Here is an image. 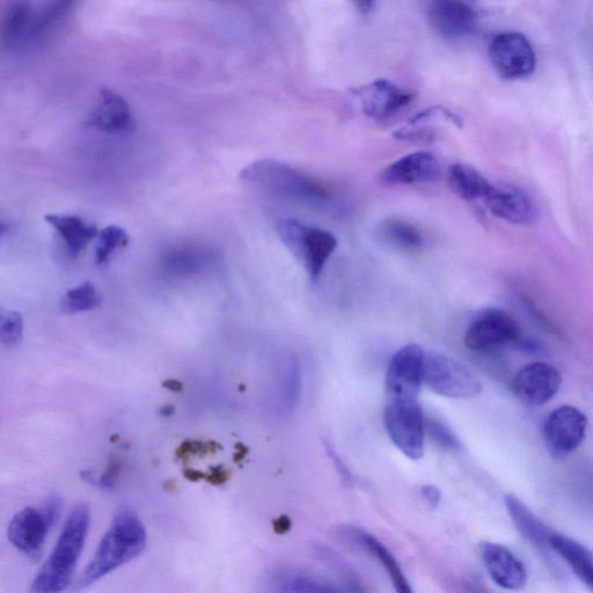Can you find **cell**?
Instances as JSON below:
<instances>
[{"mask_svg": "<svg viewBox=\"0 0 593 593\" xmlns=\"http://www.w3.org/2000/svg\"><path fill=\"white\" fill-rule=\"evenodd\" d=\"M148 543V533L134 510L116 512L111 526L101 538L89 565L76 583V591L90 588L117 568L141 555Z\"/></svg>", "mask_w": 593, "mask_h": 593, "instance_id": "cell-1", "label": "cell"}, {"mask_svg": "<svg viewBox=\"0 0 593 593\" xmlns=\"http://www.w3.org/2000/svg\"><path fill=\"white\" fill-rule=\"evenodd\" d=\"M91 524V509L86 503L73 507L57 543L27 593H61L73 580L84 551Z\"/></svg>", "mask_w": 593, "mask_h": 593, "instance_id": "cell-2", "label": "cell"}, {"mask_svg": "<svg viewBox=\"0 0 593 593\" xmlns=\"http://www.w3.org/2000/svg\"><path fill=\"white\" fill-rule=\"evenodd\" d=\"M240 178L258 192L278 200L319 207L332 199L322 183L280 160H256L244 168Z\"/></svg>", "mask_w": 593, "mask_h": 593, "instance_id": "cell-3", "label": "cell"}, {"mask_svg": "<svg viewBox=\"0 0 593 593\" xmlns=\"http://www.w3.org/2000/svg\"><path fill=\"white\" fill-rule=\"evenodd\" d=\"M275 228L284 246L302 263L307 274L313 281L318 280L338 247L334 234L291 218L278 219Z\"/></svg>", "mask_w": 593, "mask_h": 593, "instance_id": "cell-4", "label": "cell"}, {"mask_svg": "<svg viewBox=\"0 0 593 593\" xmlns=\"http://www.w3.org/2000/svg\"><path fill=\"white\" fill-rule=\"evenodd\" d=\"M60 511V500L50 497L41 508L27 507L17 512L7 532L11 544L28 558H38Z\"/></svg>", "mask_w": 593, "mask_h": 593, "instance_id": "cell-5", "label": "cell"}, {"mask_svg": "<svg viewBox=\"0 0 593 593\" xmlns=\"http://www.w3.org/2000/svg\"><path fill=\"white\" fill-rule=\"evenodd\" d=\"M388 436L409 459L423 457L426 419L417 400L390 401L384 413Z\"/></svg>", "mask_w": 593, "mask_h": 593, "instance_id": "cell-6", "label": "cell"}, {"mask_svg": "<svg viewBox=\"0 0 593 593\" xmlns=\"http://www.w3.org/2000/svg\"><path fill=\"white\" fill-rule=\"evenodd\" d=\"M424 383L431 391L452 399H472L482 392L480 380L470 369L439 354L426 355Z\"/></svg>", "mask_w": 593, "mask_h": 593, "instance_id": "cell-7", "label": "cell"}, {"mask_svg": "<svg viewBox=\"0 0 593 593\" xmlns=\"http://www.w3.org/2000/svg\"><path fill=\"white\" fill-rule=\"evenodd\" d=\"M519 328L508 312L486 309L475 314L465 331L466 347L474 353L490 354L518 340Z\"/></svg>", "mask_w": 593, "mask_h": 593, "instance_id": "cell-8", "label": "cell"}, {"mask_svg": "<svg viewBox=\"0 0 593 593\" xmlns=\"http://www.w3.org/2000/svg\"><path fill=\"white\" fill-rule=\"evenodd\" d=\"M488 54L495 71L504 79H523L536 69V53L531 42L521 33L507 32L494 36L489 43Z\"/></svg>", "mask_w": 593, "mask_h": 593, "instance_id": "cell-9", "label": "cell"}, {"mask_svg": "<svg viewBox=\"0 0 593 593\" xmlns=\"http://www.w3.org/2000/svg\"><path fill=\"white\" fill-rule=\"evenodd\" d=\"M426 354L417 344L402 347L392 357L385 378L386 394L390 401L417 400L424 383Z\"/></svg>", "mask_w": 593, "mask_h": 593, "instance_id": "cell-10", "label": "cell"}, {"mask_svg": "<svg viewBox=\"0 0 593 593\" xmlns=\"http://www.w3.org/2000/svg\"><path fill=\"white\" fill-rule=\"evenodd\" d=\"M589 420L581 409L561 406L548 415L543 429L544 441L554 458H563L576 451L585 437Z\"/></svg>", "mask_w": 593, "mask_h": 593, "instance_id": "cell-11", "label": "cell"}, {"mask_svg": "<svg viewBox=\"0 0 593 593\" xmlns=\"http://www.w3.org/2000/svg\"><path fill=\"white\" fill-rule=\"evenodd\" d=\"M562 376L555 366L536 362L524 366L512 380V392L523 404L532 407L544 406L559 393Z\"/></svg>", "mask_w": 593, "mask_h": 593, "instance_id": "cell-12", "label": "cell"}, {"mask_svg": "<svg viewBox=\"0 0 593 593\" xmlns=\"http://www.w3.org/2000/svg\"><path fill=\"white\" fill-rule=\"evenodd\" d=\"M354 94L361 102L362 112L377 122L386 121L411 104L414 94L386 79L357 87Z\"/></svg>", "mask_w": 593, "mask_h": 593, "instance_id": "cell-13", "label": "cell"}, {"mask_svg": "<svg viewBox=\"0 0 593 593\" xmlns=\"http://www.w3.org/2000/svg\"><path fill=\"white\" fill-rule=\"evenodd\" d=\"M84 126L108 135L124 136L133 133L136 122L128 101L122 95L102 89Z\"/></svg>", "mask_w": 593, "mask_h": 593, "instance_id": "cell-14", "label": "cell"}, {"mask_svg": "<svg viewBox=\"0 0 593 593\" xmlns=\"http://www.w3.org/2000/svg\"><path fill=\"white\" fill-rule=\"evenodd\" d=\"M481 559L490 578L500 588L522 590L527 583L524 563L507 547L485 543L481 545Z\"/></svg>", "mask_w": 593, "mask_h": 593, "instance_id": "cell-15", "label": "cell"}, {"mask_svg": "<svg viewBox=\"0 0 593 593\" xmlns=\"http://www.w3.org/2000/svg\"><path fill=\"white\" fill-rule=\"evenodd\" d=\"M431 26L445 38H464L478 25V14L470 4L458 0H438L428 10Z\"/></svg>", "mask_w": 593, "mask_h": 593, "instance_id": "cell-16", "label": "cell"}, {"mask_svg": "<svg viewBox=\"0 0 593 593\" xmlns=\"http://www.w3.org/2000/svg\"><path fill=\"white\" fill-rule=\"evenodd\" d=\"M483 202L494 216L504 222L527 225L536 218V207L530 196L516 187L493 185Z\"/></svg>", "mask_w": 593, "mask_h": 593, "instance_id": "cell-17", "label": "cell"}, {"mask_svg": "<svg viewBox=\"0 0 593 593\" xmlns=\"http://www.w3.org/2000/svg\"><path fill=\"white\" fill-rule=\"evenodd\" d=\"M439 177V164L433 153L417 151L387 166L380 175L386 185H416Z\"/></svg>", "mask_w": 593, "mask_h": 593, "instance_id": "cell-18", "label": "cell"}, {"mask_svg": "<svg viewBox=\"0 0 593 593\" xmlns=\"http://www.w3.org/2000/svg\"><path fill=\"white\" fill-rule=\"evenodd\" d=\"M344 533H346L349 539L362 546L366 552L371 554L382 565L384 570H386L388 578H390L395 592L415 593L397 558H395L390 549L382 541H379L369 532L356 529V527H347V529H344Z\"/></svg>", "mask_w": 593, "mask_h": 593, "instance_id": "cell-19", "label": "cell"}, {"mask_svg": "<svg viewBox=\"0 0 593 593\" xmlns=\"http://www.w3.org/2000/svg\"><path fill=\"white\" fill-rule=\"evenodd\" d=\"M46 222L68 246L72 255L83 252L87 245L98 238L97 226L87 223L83 218L69 214H51L45 217Z\"/></svg>", "mask_w": 593, "mask_h": 593, "instance_id": "cell-20", "label": "cell"}, {"mask_svg": "<svg viewBox=\"0 0 593 593\" xmlns=\"http://www.w3.org/2000/svg\"><path fill=\"white\" fill-rule=\"evenodd\" d=\"M549 547L558 553L582 582L593 590V553L577 541L560 534L549 538Z\"/></svg>", "mask_w": 593, "mask_h": 593, "instance_id": "cell-21", "label": "cell"}, {"mask_svg": "<svg viewBox=\"0 0 593 593\" xmlns=\"http://www.w3.org/2000/svg\"><path fill=\"white\" fill-rule=\"evenodd\" d=\"M35 13L31 4L26 2L11 3L6 10L2 24V43L5 48H12L29 42L34 25Z\"/></svg>", "mask_w": 593, "mask_h": 593, "instance_id": "cell-22", "label": "cell"}, {"mask_svg": "<svg viewBox=\"0 0 593 593\" xmlns=\"http://www.w3.org/2000/svg\"><path fill=\"white\" fill-rule=\"evenodd\" d=\"M449 185L452 192L466 201H485L493 183H490L475 168L464 165H452L449 170Z\"/></svg>", "mask_w": 593, "mask_h": 593, "instance_id": "cell-23", "label": "cell"}, {"mask_svg": "<svg viewBox=\"0 0 593 593\" xmlns=\"http://www.w3.org/2000/svg\"><path fill=\"white\" fill-rule=\"evenodd\" d=\"M505 504H507L512 522L515 523L523 536L527 540H530L533 545H536L537 548H546L547 544L549 545V538L551 536H548L543 524L531 514V511L521 501L516 499L515 496H507Z\"/></svg>", "mask_w": 593, "mask_h": 593, "instance_id": "cell-24", "label": "cell"}, {"mask_svg": "<svg viewBox=\"0 0 593 593\" xmlns=\"http://www.w3.org/2000/svg\"><path fill=\"white\" fill-rule=\"evenodd\" d=\"M380 237L386 244L404 252H416L421 250L424 244L423 234L415 225L392 219L380 226Z\"/></svg>", "mask_w": 593, "mask_h": 593, "instance_id": "cell-25", "label": "cell"}, {"mask_svg": "<svg viewBox=\"0 0 593 593\" xmlns=\"http://www.w3.org/2000/svg\"><path fill=\"white\" fill-rule=\"evenodd\" d=\"M101 304V297L97 289L90 282L78 285L65 294L61 300L64 312L77 313L95 309Z\"/></svg>", "mask_w": 593, "mask_h": 593, "instance_id": "cell-26", "label": "cell"}, {"mask_svg": "<svg viewBox=\"0 0 593 593\" xmlns=\"http://www.w3.org/2000/svg\"><path fill=\"white\" fill-rule=\"evenodd\" d=\"M129 244V236L120 226L111 225L106 229L100 231L98 236L97 248H95V261L102 265L111 259V256L127 247Z\"/></svg>", "mask_w": 593, "mask_h": 593, "instance_id": "cell-27", "label": "cell"}, {"mask_svg": "<svg viewBox=\"0 0 593 593\" xmlns=\"http://www.w3.org/2000/svg\"><path fill=\"white\" fill-rule=\"evenodd\" d=\"M277 593H335L328 585L304 575L285 576L276 583Z\"/></svg>", "mask_w": 593, "mask_h": 593, "instance_id": "cell-28", "label": "cell"}, {"mask_svg": "<svg viewBox=\"0 0 593 593\" xmlns=\"http://www.w3.org/2000/svg\"><path fill=\"white\" fill-rule=\"evenodd\" d=\"M426 435L439 448L445 450H458L460 448L459 439L455 433L441 421L426 419Z\"/></svg>", "mask_w": 593, "mask_h": 593, "instance_id": "cell-29", "label": "cell"}, {"mask_svg": "<svg viewBox=\"0 0 593 593\" xmlns=\"http://www.w3.org/2000/svg\"><path fill=\"white\" fill-rule=\"evenodd\" d=\"M24 320L19 312H9L2 317L0 338L6 347H14L23 339Z\"/></svg>", "mask_w": 593, "mask_h": 593, "instance_id": "cell-30", "label": "cell"}, {"mask_svg": "<svg viewBox=\"0 0 593 593\" xmlns=\"http://www.w3.org/2000/svg\"><path fill=\"white\" fill-rule=\"evenodd\" d=\"M221 449V445L216 442L185 441L180 446L175 455L179 459H188L190 456L209 455Z\"/></svg>", "mask_w": 593, "mask_h": 593, "instance_id": "cell-31", "label": "cell"}, {"mask_svg": "<svg viewBox=\"0 0 593 593\" xmlns=\"http://www.w3.org/2000/svg\"><path fill=\"white\" fill-rule=\"evenodd\" d=\"M230 478V472L223 466L212 467L210 473L206 474V480L211 485H223Z\"/></svg>", "mask_w": 593, "mask_h": 593, "instance_id": "cell-32", "label": "cell"}, {"mask_svg": "<svg viewBox=\"0 0 593 593\" xmlns=\"http://www.w3.org/2000/svg\"><path fill=\"white\" fill-rule=\"evenodd\" d=\"M422 495L424 500H426L433 508H436L442 499L441 492H439V489L435 486H423Z\"/></svg>", "mask_w": 593, "mask_h": 593, "instance_id": "cell-33", "label": "cell"}, {"mask_svg": "<svg viewBox=\"0 0 593 593\" xmlns=\"http://www.w3.org/2000/svg\"><path fill=\"white\" fill-rule=\"evenodd\" d=\"M273 526L277 534H285L291 530L292 522L288 516H281L275 519Z\"/></svg>", "mask_w": 593, "mask_h": 593, "instance_id": "cell-34", "label": "cell"}, {"mask_svg": "<svg viewBox=\"0 0 593 593\" xmlns=\"http://www.w3.org/2000/svg\"><path fill=\"white\" fill-rule=\"evenodd\" d=\"M163 386L167 388L168 391L172 392H181L183 390V384L179 382V380L175 379H168L166 382L163 383Z\"/></svg>", "mask_w": 593, "mask_h": 593, "instance_id": "cell-35", "label": "cell"}, {"mask_svg": "<svg viewBox=\"0 0 593 593\" xmlns=\"http://www.w3.org/2000/svg\"><path fill=\"white\" fill-rule=\"evenodd\" d=\"M185 477L190 481L206 480V473L194 470H187L185 472Z\"/></svg>", "mask_w": 593, "mask_h": 593, "instance_id": "cell-36", "label": "cell"}, {"mask_svg": "<svg viewBox=\"0 0 593 593\" xmlns=\"http://www.w3.org/2000/svg\"><path fill=\"white\" fill-rule=\"evenodd\" d=\"M358 11H360L361 13L364 14H368L371 11H373V7L376 6V3L373 2H360V3H355Z\"/></svg>", "mask_w": 593, "mask_h": 593, "instance_id": "cell-37", "label": "cell"}, {"mask_svg": "<svg viewBox=\"0 0 593 593\" xmlns=\"http://www.w3.org/2000/svg\"><path fill=\"white\" fill-rule=\"evenodd\" d=\"M237 448L238 451L236 453V456H234V458H236V461L243 459L247 452L243 445L238 444Z\"/></svg>", "mask_w": 593, "mask_h": 593, "instance_id": "cell-38", "label": "cell"}, {"mask_svg": "<svg viewBox=\"0 0 593 593\" xmlns=\"http://www.w3.org/2000/svg\"><path fill=\"white\" fill-rule=\"evenodd\" d=\"M160 413H161V415H164V416H170L174 413V407L173 406H165L163 409H161Z\"/></svg>", "mask_w": 593, "mask_h": 593, "instance_id": "cell-39", "label": "cell"}]
</instances>
